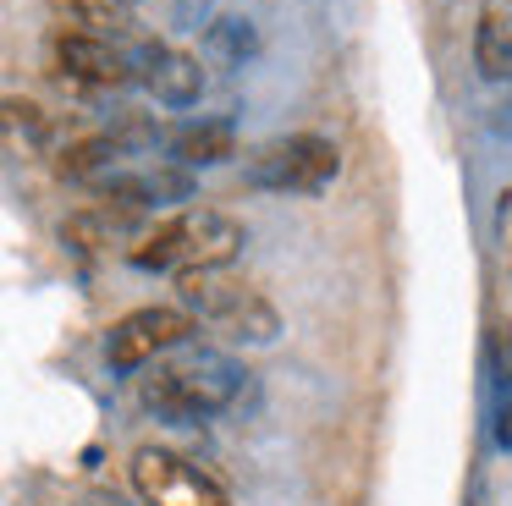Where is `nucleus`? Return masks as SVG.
<instances>
[{"mask_svg": "<svg viewBox=\"0 0 512 506\" xmlns=\"http://www.w3.org/2000/svg\"><path fill=\"white\" fill-rule=\"evenodd\" d=\"M144 193H149V204H182V198H193V171L182 160L177 165H149Z\"/></svg>", "mask_w": 512, "mask_h": 506, "instance_id": "17", "label": "nucleus"}, {"mask_svg": "<svg viewBox=\"0 0 512 506\" xmlns=\"http://www.w3.org/2000/svg\"><path fill=\"white\" fill-rule=\"evenodd\" d=\"M188 220V237H182V270H226V264L243 253L248 231L237 215L226 209H199V215H182Z\"/></svg>", "mask_w": 512, "mask_h": 506, "instance_id": "5", "label": "nucleus"}, {"mask_svg": "<svg viewBox=\"0 0 512 506\" xmlns=\"http://www.w3.org/2000/svg\"><path fill=\"white\" fill-rule=\"evenodd\" d=\"M127 473H133V490L144 495L149 506H232V495H226L210 473L188 468V462L166 446H138L133 462H127Z\"/></svg>", "mask_w": 512, "mask_h": 506, "instance_id": "2", "label": "nucleus"}, {"mask_svg": "<svg viewBox=\"0 0 512 506\" xmlns=\"http://www.w3.org/2000/svg\"><path fill=\"white\" fill-rule=\"evenodd\" d=\"M182 237H188V220H160L127 248V259L138 270H171V264H182Z\"/></svg>", "mask_w": 512, "mask_h": 506, "instance_id": "14", "label": "nucleus"}, {"mask_svg": "<svg viewBox=\"0 0 512 506\" xmlns=\"http://www.w3.org/2000/svg\"><path fill=\"white\" fill-rule=\"evenodd\" d=\"M221 330H226L232 341H254V347H265V341L281 336V314H276V308H270L259 292H243L232 308H226Z\"/></svg>", "mask_w": 512, "mask_h": 506, "instance_id": "13", "label": "nucleus"}, {"mask_svg": "<svg viewBox=\"0 0 512 506\" xmlns=\"http://www.w3.org/2000/svg\"><path fill=\"white\" fill-rule=\"evenodd\" d=\"M116 154H122L116 138H78V143H67V149L56 154V171L72 176V182H89V176H100Z\"/></svg>", "mask_w": 512, "mask_h": 506, "instance_id": "15", "label": "nucleus"}, {"mask_svg": "<svg viewBox=\"0 0 512 506\" xmlns=\"http://www.w3.org/2000/svg\"><path fill=\"white\" fill-rule=\"evenodd\" d=\"M496 446H501V451H512V402L496 413Z\"/></svg>", "mask_w": 512, "mask_h": 506, "instance_id": "19", "label": "nucleus"}, {"mask_svg": "<svg viewBox=\"0 0 512 506\" xmlns=\"http://www.w3.org/2000/svg\"><path fill=\"white\" fill-rule=\"evenodd\" d=\"M342 165L331 138H314V132H292V138H270L248 154V187H265V193H314L325 187Z\"/></svg>", "mask_w": 512, "mask_h": 506, "instance_id": "1", "label": "nucleus"}, {"mask_svg": "<svg viewBox=\"0 0 512 506\" xmlns=\"http://www.w3.org/2000/svg\"><path fill=\"white\" fill-rule=\"evenodd\" d=\"M56 66L72 77V83H94V88L133 83V61H127V50H116L111 39L83 33V28H61L56 33Z\"/></svg>", "mask_w": 512, "mask_h": 506, "instance_id": "4", "label": "nucleus"}, {"mask_svg": "<svg viewBox=\"0 0 512 506\" xmlns=\"http://www.w3.org/2000/svg\"><path fill=\"white\" fill-rule=\"evenodd\" d=\"M127 231H138V209H133V204L78 209V215L61 220V242H72V248H83V253L111 248V242H116V237H127Z\"/></svg>", "mask_w": 512, "mask_h": 506, "instance_id": "7", "label": "nucleus"}, {"mask_svg": "<svg viewBox=\"0 0 512 506\" xmlns=\"http://www.w3.org/2000/svg\"><path fill=\"white\" fill-rule=\"evenodd\" d=\"M100 506H122V501H100Z\"/></svg>", "mask_w": 512, "mask_h": 506, "instance_id": "20", "label": "nucleus"}, {"mask_svg": "<svg viewBox=\"0 0 512 506\" xmlns=\"http://www.w3.org/2000/svg\"><path fill=\"white\" fill-rule=\"evenodd\" d=\"M6 121H12V127H28V132L45 127V116H39L34 99H6Z\"/></svg>", "mask_w": 512, "mask_h": 506, "instance_id": "18", "label": "nucleus"}, {"mask_svg": "<svg viewBox=\"0 0 512 506\" xmlns=\"http://www.w3.org/2000/svg\"><path fill=\"white\" fill-rule=\"evenodd\" d=\"M149 88H155V99H160V105H171V110L199 105V94H204V66H199V55H188V50H166V61L155 66Z\"/></svg>", "mask_w": 512, "mask_h": 506, "instance_id": "10", "label": "nucleus"}, {"mask_svg": "<svg viewBox=\"0 0 512 506\" xmlns=\"http://www.w3.org/2000/svg\"><path fill=\"white\" fill-rule=\"evenodd\" d=\"M182 380L193 385L204 413H221V407L237 402V391H243V369H237L232 358H221V352H199L193 363H182Z\"/></svg>", "mask_w": 512, "mask_h": 506, "instance_id": "8", "label": "nucleus"}, {"mask_svg": "<svg viewBox=\"0 0 512 506\" xmlns=\"http://www.w3.org/2000/svg\"><path fill=\"white\" fill-rule=\"evenodd\" d=\"M474 66H479V77H490V83L512 77V6L507 0H485V11H479Z\"/></svg>", "mask_w": 512, "mask_h": 506, "instance_id": "6", "label": "nucleus"}, {"mask_svg": "<svg viewBox=\"0 0 512 506\" xmlns=\"http://www.w3.org/2000/svg\"><path fill=\"white\" fill-rule=\"evenodd\" d=\"M177 292H182V303H188L193 314H204V319H215V325H221L226 308H232L237 297L248 292V286L226 281L221 270H182V275H177Z\"/></svg>", "mask_w": 512, "mask_h": 506, "instance_id": "12", "label": "nucleus"}, {"mask_svg": "<svg viewBox=\"0 0 512 506\" xmlns=\"http://www.w3.org/2000/svg\"><path fill=\"white\" fill-rule=\"evenodd\" d=\"M171 154L182 165H221L237 154V127L232 121H193V127H182L171 138Z\"/></svg>", "mask_w": 512, "mask_h": 506, "instance_id": "11", "label": "nucleus"}, {"mask_svg": "<svg viewBox=\"0 0 512 506\" xmlns=\"http://www.w3.org/2000/svg\"><path fill=\"white\" fill-rule=\"evenodd\" d=\"M193 336V319L182 314V308H133V314H122L111 325V341H105V363H111L116 374H133L144 369L149 358H160V352L182 347V341Z\"/></svg>", "mask_w": 512, "mask_h": 506, "instance_id": "3", "label": "nucleus"}, {"mask_svg": "<svg viewBox=\"0 0 512 506\" xmlns=\"http://www.w3.org/2000/svg\"><path fill=\"white\" fill-rule=\"evenodd\" d=\"M138 402L155 418H166V424H193V418H204V407H199V396H193V385L182 380V369L144 374V380H138Z\"/></svg>", "mask_w": 512, "mask_h": 506, "instance_id": "9", "label": "nucleus"}, {"mask_svg": "<svg viewBox=\"0 0 512 506\" xmlns=\"http://www.w3.org/2000/svg\"><path fill=\"white\" fill-rule=\"evenodd\" d=\"M259 50V33L248 17H215L210 22V55L226 66H248V55Z\"/></svg>", "mask_w": 512, "mask_h": 506, "instance_id": "16", "label": "nucleus"}]
</instances>
